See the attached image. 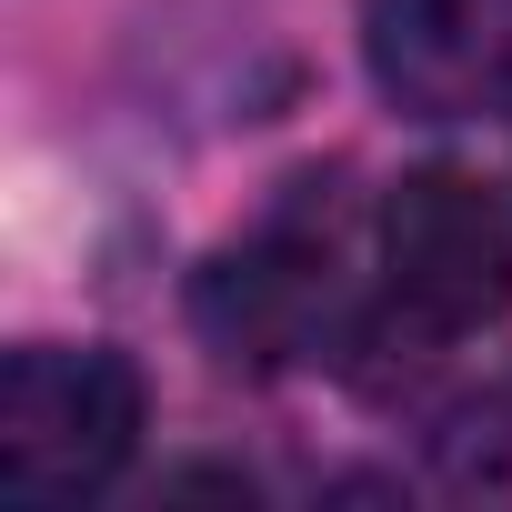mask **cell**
I'll use <instances>...</instances> for the list:
<instances>
[{"mask_svg": "<svg viewBox=\"0 0 512 512\" xmlns=\"http://www.w3.org/2000/svg\"><path fill=\"white\" fill-rule=\"evenodd\" d=\"M151 392L101 342H21L0 372V492L11 502H81L121 482L141 452Z\"/></svg>", "mask_w": 512, "mask_h": 512, "instance_id": "6da1fadb", "label": "cell"}, {"mask_svg": "<svg viewBox=\"0 0 512 512\" xmlns=\"http://www.w3.org/2000/svg\"><path fill=\"white\" fill-rule=\"evenodd\" d=\"M362 71L402 121L512 111V0H362Z\"/></svg>", "mask_w": 512, "mask_h": 512, "instance_id": "277c9868", "label": "cell"}, {"mask_svg": "<svg viewBox=\"0 0 512 512\" xmlns=\"http://www.w3.org/2000/svg\"><path fill=\"white\" fill-rule=\"evenodd\" d=\"M382 302L422 342H472L512 312V211L492 181L422 161L382 201Z\"/></svg>", "mask_w": 512, "mask_h": 512, "instance_id": "7a4b0ae2", "label": "cell"}, {"mask_svg": "<svg viewBox=\"0 0 512 512\" xmlns=\"http://www.w3.org/2000/svg\"><path fill=\"white\" fill-rule=\"evenodd\" d=\"M312 191L322 181H302V201H282L262 231L211 251V272L191 292V322L221 362L282 372V362L322 352V332L342 312V231H332V201H312Z\"/></svg>", "mask_w": 512, "mask_h": 512, "instance_id": "3957f363", "label": "cell"}]
</instances>
